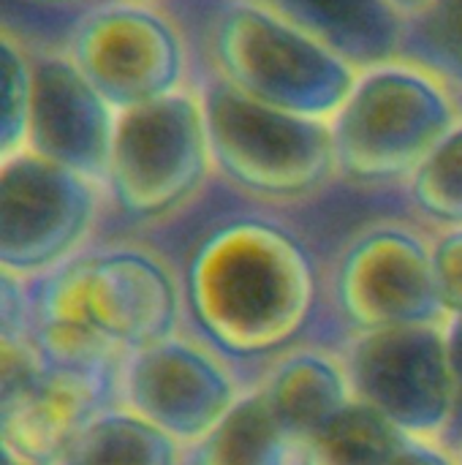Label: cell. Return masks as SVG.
Masks as SVG:
<instances>
[{
  "mask_svg": "<svg viewBox=\"0 0 462 465\" xmlns=\"http://www.w3.org/2000/svg\"><path fill=\"white\" fill-rule=\"evenodd\" d=\"M0 158H8L27 147L33 112V57L8 33H3L0 44Z\"/></svg>",
  "mask_w": 462,
  "mask_h": 465,
  "instance_id": "cell-15",
  "label": "cell"
},
{
  "mask_svg": "<svg viewBox=\"0 0 462 465\" xmlns=\"http://www.w3.org/2000/svg\"><path fill=\"white\" fill-rule=\"evenodd\" d=\"M417 210L444 229H462V120L408 180Z\"/></svg>",
  "mask_w": 462,
  "mask_h": 465,
  "instance_id": "cell-14",
  "label": "cell"
},
{
  "mask_svg": "<svg viewBox=\"0 0 462 465\" xmlns=\"http://www.w3.org/2000/svg\"><path fill=\"white\" fill-rule=\"evenodd\" d=\"M267 401L283 433L308 439L324 430L343 411L340 379L316 357H302L300 362L289 365L278 376Z\"/></svg>",
  "mask_w": 462,
  "mask_h": 465,
  "instance_id": "cell-12",
  "label": "cell"
},
{
  "mask_svg": "<svg viewBox=\"0 0 462 465\" xmlns=\"http://www.w3.org/2000/svg\"><path fill=\"white\" fill-rule=\"evenodd\" d=\"M114 125L117 109L68 54L33 57V112L25 150L106 185Z\"/></svg>",
  "mask_w": 462,
  "mask_h": 465,
  "instance_id": "cell-9",
  "label": "cell"
},
{
  "mask_svg": "<svg viewBox=\"0 0 462 465\" xmlns=\"http://www.w3.org/2000/svg\"><path fill=\"white\" fill-rule=\"evenodd\" d=\"M68 57L117 109L188 90V46L177 25L150 3L114 0L71 30Z\"/></svg>",
  "mask_w": 462,
  "mask_h": 465,
  "instance_id": "cell-6",
  "label": "cell"
},
{
  "mask_svg": "<svg viewBox=\"0 0 462 465\" xmlns=\"http://www.w3.org/2000/svg\"><path fill=\"white\" fill-rule=\"evenodd\" d=\"M212 166L202 95L180 90L117 112L103 188L125 215L152 221L196 196Z\"/></svg>",
  "mask_w": 462,
  "mask_h": 465,
  "instance_id": "cell-5",
  "label": "cell"
},
{
  "mask_svg": "<svg viewBox=\"0 0 462 465\" xmlns=\"http://www.w3.org/2000/svg\"><path fill=\"white\" fill-rule=\"evenodd\" d=\"M457 120V104L433 71L398 57L362 68L329 117L338 174L368 185L411 180Z\"/></svg>",
  "mask_w": 462,
  "mask_h": 465,
  "instance_id": "cell-2",
  "label": "cell"
},
{
  "mask_svg": "<svg viewBox=\"0 0 462 465\" xmlns=\"http://www.w3.org/2000/svg\"><path fill=\"white\" fill-rule=\"evenodd\" d=\"M436 11L441 14V22L449 33V38L457 41V46L462 49V0H438Z\"/></svg>",
  "mask_w": 462,
  "mask_h": 465,
  "instance_id": "cell-17",
  "label": "cell"
},
{
  "mask_svg": "<svg viewBox=\"0 0 462 465\" xmlns=\"http://www.w3.org/2000/svg\"><path fill=\"white\" fill-rule=\"evenodd\" d=\"M82 259L87 311L112 341L150 346L169 338L177 322V292L158 259L128 248Z\"/></svg>",
  "mask_w": 462,
  "mask_h": 465,
  "instance_id": "cell-10",
  "label": "cell"
},
{
  "mask_svg": "<svg viewBox=\"0 0 462 465\" xmlns=\"http://www.w3.org/2000/svg\"><path fill=\"white\" fill-rule=\"evenodd\" d=\"M215 169L261 199H305L338 174L332 125L270 106L215 74L202 90Z\"/></svg>",
  "mask_w": 462,
  "mask_h": 465,
  "instance_id": "cell-3",
  "label": "cell"
},
{
  "mask_svg": "<svg viewBox=\"0 0 462 465\" xmlns=\"http://www.w3.org/2000/svg\"><path fill=\"white\" fill-rule=\"evenodd\" d=\"M400 452V436L384 417L362 403L343 409L310 444L305 465H387Z\"/></svg>",
  "mask_w": 462,
  "mask_h": 465,
  "instance_id": "cell-13",
  "label": "cell"
},
{
  "mask_svg": "<svg viewBox=\"0 0 462 465\" xmlns=\"http://www.w3.org/2000/svg\"><path fill=\"white\" fill-rule=\"evenodd\" d=\"M359 71L395 60L406 16L389 0H261Z\"/></svg>",
  "mask_w": 462,
  "mask_h": 465,
  "instance_id": "cell-11",
  "label": "cell"
},
{
  "mask_svg": "<svg viewBox=\"0 0 462 465\" xmlns=\"http://www.w3.org/2000/svg\"><path fill=\"white\" fill-rule=\"evenodd\" d=\"M3 270L41 275L76 256L103 185L33 150L0 158Z\"/></svg>",
  "mask_w": 462,
  "mask_h": 465,
  "instance_id": "cell-7",
  "label": "cell"
},
{
  "mask_svg": "<svg viewBox=\"0 0 462 465\" xmlns=\"http://www.w3.org/2000/svg\"><path fill=\"white\" fill-rule=\"evenodd\" d=\"M335 292L362 327H408L444 311L433 248L406 226H370L354 237L338 262Z\"/></svg>",
  "mask_w": 462,
  "mask_h": 465,
  "instance_id": "cell-8",
  "label": "cell"
},
{
  "mask_svg": "<svg viewBox=\"0 0 462 465\" xmlns=\"http://www.w3.org/2000/svg\"><path fill=\"white\" fill-rule=\"evenodd\" d=\"M215 74L278 109L329 120L359 68L261 0L231 3L212 38Z\"/></svg>",
  "mask_w": 462,
  "mask_h": 465,
  "instance_id": "cell-4",
  "label": "cell"
},
{
  "mask_svg": "<svg viewBox=\"0 0 462 465\" xmlns=\"http://www.w3.org/2000/svg\"><path fill=\"white\" fill-rule=\"evenodd\" d=\"M406 19H411V16H428V14H433L436 11V5H438V0H389Z\"/></svg>",
  "mask_w": 462,
  "mask_h": 465,
  "instance_id": "cell-18",
  "label": "cell"
},
{
  "mask_svg": "<svg viewBox=\"0 0 462 465\" xmlns=\"http://www.w3.org/2000/svg\"><path fill=\"white\" fill-rule=\"evenodd\" d=\"M3 465H14V455H11V452H5V450H3ZM16 465H25V463H22V460L16 458ZM30 465H33V463H30Z\"/></svg>",
  "mask_w": 462,
  "mask_h": 465,
  "instance_id": "cell-19",
  "label": "cell"
},
{
  "mask_svg": "<svg viewBox=\"0 0 462 465\" xmlns=\"http://www.w3.org/2000/svg\"><path fill=\"white\" fill-rule=\"evenodd\" d=\"M433 267L444 311L462 316V229H447L436 240Z\"/></svg>",
  "mask_w": 462,
  "mask_h": 465,
  "instance_id": "cell-16",
  "label": "cell"
},
{
  "mask_svg": "<svg viewBox=\"0 0 462 465\" xmlns=\"http://www.w3.org/2000/svg\"><path fill=\"white\" fill-rule=\"evenodd\" d=\"M319 272L286 226L240 218L210 232L188 262V300L221 341L272 343L300 330L316 302Z\"/></svg>",
  "mask_w": 462,
  "mask_h": 465,
  "instance_id": "cell-1",
  "label": "cell"
}]
</instances>
